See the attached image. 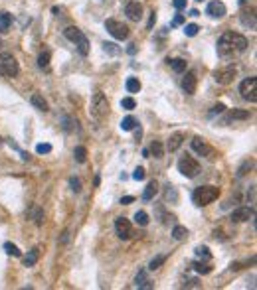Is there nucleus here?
Wrapping results in <instances>:
<instances>
[{
  "label": "nucleus",
  "instance_id": "26",
  "mask_svg": "<svg viewBox=\"0 0 257 290\" xmlns=\"http://www.w3.org/2000/svg\"><path fill=\"white\" fill-rule=\"evenodd\" d=\"M73 158H75L79 164H83V162L87 160V150H85L83 146H75V150H73Z\"/></svg>",
  "mask_w": 257,
  "mask_h": 290
},
{
  "label": "nucleus",
  "instance_id": "44",
  "mask_svg": "<svg viewBox=\"0 0 257 290\" xmlns=\"http://www.w3.org/2000/svg\"><path fill=\"white\" fill-rule=\"evenodd\" d=\"M172 6L176 10H182V8H186V0H172Z\"/></svg>",
  "mask_w": 257,
  "mask_h": 290
},
{
  "label": "nucleus",
  "instance_id": "40",
  "mask_svg": "<svg viewBox=\"0 0 257 290\" xmlns=\"http://www.w3.org/2000/svg\"><path fill=\"white\" fill-rule=\"evenodd\" d=\"M70 186H71V190H73L75 194H77V192H81V182H79L77 178H71L70 180Z\"/></svg>",
  "mask_w": 257,
  "mask_h": 290
},
{
  "label": "nucleus",
  "instance_id": "22",
  "mask_svg": "<svg viewBox=\"0 0 257 290\" xmlns=\"http://www.w3.org/2000/svg\"><path fill=\"white\" fill-rule=\"evenodd\" d=\"M241 24L253 30V28H255V12H253V10H251V12H243V14H241Z\"/></svg>",
  "mask_w": 257,
  "mask_h": 290
},
{
  "label": "nucleus",
  "instance_id": "33",
  "mask_svg": "<svg viewBox=\"0 0 257 290\" xmlns=\"http://www.w3.org/2000/svg\"><path fill=\"white\" fill-rule=\"evenodd\" d=\"M196 255H198L200 259H206V261H210L212 259V253L208 247H198V249H196Z\"/></svg>",
  "mask_w": 257,
  "mask_h": 290
},
{
  "label": "nucleus",
  "instance_id": "19",
  "mask_svg": "<svg viewBox=\"0 0 257 290\" xmlns=\"http://www.w3.org/2000/svg\"><path fill=\"white\" fill-rule=\"evenodd\" d=\"M38 259H40V249H32V251L24 257V265H26V267H34V265L38 263Z\"/></svg>",
  "mask_w": 257,
  "mask_h": 290
},
{
  "label": "nucleus",
  "instance_id": "12",
  "mask_svg": "<svg viewBox=\"0 0 257 290\" xmlns=\"http://www.w3.org/2000/svg\"><path fill=\"white\" fill-rule=\"evenodd\" d=\"M125 14H127L129 20L139 22L140 18H142V6H140L139 2H127L125 4Z\"/></svg>",
  "mask_w": 257,
  "mask_h": 290
},
{
  "label": "nucleus",
  "instance_id": "46",
  "mask_svg": "<svg viewBox=\"0 0 257 290\" xmlns=\"http://www.w3.org/2000/svg\"><path fill=\"white\" fill-rule=\"evenodd\" d=\"M133 201H135L133 196H125V198H121V203H123V205H129V203H133Z\"/></svg>",
  "mask_w": 257,
  "mask_h": 290
},
{
  "label": "nucleus",
  "instance_id": "17",
  "mask_svg": "<svg viewBox=\"0 0 257 290\" xmlns=\"http://www.w3.org/2000/svg\"><path fill=\"white\" fill-rule=\"evenodd\" d=\"M157 194H159V184H157V182H148L146 188H144V192H142V200L144 201L155 200Z\"/></svg>",
  "mask_w": 257,
  "mask_h": 290
},
{
  "label": "nucleus",
  "instance_id": "43",
  "mask_svg": "<svg viewBox=\"0 0 257 290\" xmlns=\"http://www.w3.org/2000/svg\"><path fill=\"white\" fill-rule=\"evenodd\" d=\"M133 178L137 180V182H140V180H144V168H137V170L133 172Z\"/></svg>",
  "mask_w": 257,
  "mask_h": 290
},
{
  "label": "nucleus",
  "instance_id": "6",
  "mask_svg": "<svg viewBox=\"0 0 257 290\" xmlns=\"http://www.w3.org/2000/svg\"><path fill=\"white\" fill-rule=\"evenodd\" d=\"M178 172L186 178H196L198 172H200V164H198V160H194L192 156L186 154L184 158L178 160Z\"/></svg>",
  "mask_w": 257,
  "mask_h": 290
},
{
  "label": "nucleus",
  "instance_id": "45",
  "mask_svg": "<svg viewBox=\"0 0 257 290\" xmlns=\"http://www.w3.org/2000/svg\"><path fill=\"white\" fill-rule=\"evenodd\" d=\"M182 24H184V16H182V14H176L174 20H172V26H182Z\"/></svg>",
  "mask_w": 257,
  "mask_h": 290
},
{
  "label": "nucleus",
  "instance_id": "49",
  "mask_svg": "<svg viewBox=\"0 0 257 290\" xmlns=\"http://www.w3.org/2000/svg\"><path fill=\"white\" fill-rule=\"evenodd\" d=\"M247 2H249V0H239V4H247Z\"/></svg>",
  "mask_w": 257,
  "mask_h": 290
},
{
  "label": "nucleus",
  "instance_id": "1",
  "mask_svg": "<svg viewBox=\"0 0 257 290\" xmlns=\"http://www.w3.org/2000/svg\"><path fill=\"white\" fill-rule=\"evenodd\" d=\"M247 38L237 32H226L218 40V55L220 57H234L247 49Z\"/></svg>",
  "mask_w": 257,
  "mask_h": 290
},
{
  "label": "nucleus",
  "instance_id": "15",
  "mask_svg": "<svg viewBox=\"0 0 257 290\" xmlns=\"http://www.w3.org/2000/svg\"><path fill=\"white\" fill-rule=\"evenodd\" d=\"M196 85H198L196 73H194V71H188L186 77L182 79V89L186 91L188 95H194V93H196Z\"/></svg>",
  "mask_w": 257,
  "mask_h": 290
},
{
  "label": "nucleus",
  "instance_id": "11",
  "mask_svg": "<svg viewBox=\"0 0 257 290\" xmlns=\"http://www.w3.org/2000/svg\"><path fill=\"white\" fill-rule=\"evenodd\" d=\"M206 14L210 16V18H224L226 14H228V8H226V4L224 2H220V0H214L208 4V8H206Z\"/></svg>",
  "mask_w": 257,
  "mask_h": 290
},
{
  "label": "nucleus",
  "instance_id": "51",
  "mask_svg": "<svg viewBox=\"0 0 257 290\" xmlns=\"http://www.w3.org/2000/svg\"><path fill=\"white\" fill-rule=\"evenodd\" d=\"M0 44H2V42H0Z\"/></svg>",
  "mask_w": 257,
  "mask_h": 290
},
{
  "label": "nucleus",
  "instance_id": "21",
  "mask_svg": "<svg viewBox=\"0 0 257 290\" xmlns=\"http://www.w3.org/2000/svg\"><path fill=\"white\" fill-rule=\"evenodd\" d=\"M10 24H12V16H10L8 12H0V34L8 32Z\"/></svg>",
  "mask_w": 257,
  "mask_h": 290
},
{
  "label": "nucleus",
  "instance_id": "38",
  "mask_svg": "<svg viewBox=\"0 0 257 290\" xmlns=\"http://www.w3.org/2000/svg\"><path fill=\"white\" fill-rule=\"evenodd\" d=\"M251 168V162H243L241 164V168H239V172H237V178H243L245 174H247V170Z\"/></svg>",
  "mask_w": 257,
  "mask_h": 290
},
{
  "label": "nucleus",
  "instance_id": "35",
  "mask_svg": "<svg viewBox=\"0 0 257 290\" xmlns=\"http://www.w3.org/2000/svg\"><path fill=\"white\" fill-rule=\"evenodd\" d=\"M121 107L127 109V111H133V109H135V99H133V97H125V99L121 101Z\"/></svg>",
  "mask_w": 257,
  "mask_h": 290
},
{
  "label": "nucleus",
  "instance_id": "5",
  "mask_svg": "<svg viewBox=\"0 0 257 290\" xmlns=\"http://www.w3.org/2000/svg\"><path fill=\"white\" fill-rule=\"evenodd\" d=\"M0 73L6 77H16L20 73V66L12 53H2L0 55Z\"/></svg>",
  "mask_w": 257,
  "mask_h": 290
},
{
  "label": "nucleus",
  "instance_id": "29",
  "mask_svg": "<svg viewBox=\"0 0 257 290\" xmlns=\"http://www.w3.org/2000/svg\"><path fill=\"white\" fill-rule=\"evenodd\" d=\"M150 152H152V156H155V158H163V156H164L163 144H161L159 140H155V142L150 144Z\"/></svg>",
  "mask_w": 257,
  "mask_h": 290
},
{
  "label": "nucleus",
  "instance_id": "32",
  "mask_svg": "<svg viewBox=\"0 0 257 290\" xmlns=\"http://www.w3.org/2000/svg\"><path fill=\"white\" fill-rule=\"evenodd\" d=\"M49 51H42L40 55H38V66L42 67V69H47V66H49Z\"/></svg>",
  "mask_w": 257,
  "mask_h": 290
},
{
  "label": "nucleus",
  "instance_id": "41",
  "mask_svg": "<svg viewBox=\"0 0 257 290\" xmlns=\"http://www.w3.org/2000/svg\"><path fill=\"white\" fill-rule=\"evenodd\" d=\"M103 47H105V51H109L111 55H117L119 53V47H115V44H109V42H107V44H103Z\"/></svg>",
  "mask_w": 257,
  "mask_h": 290
},
{
  "label": "nucleus",
  "instance_id": "8",
  "mask_svg": "<svg viewBox=\"0 0 257 290\" xmlns=\"http://www.w3.org/2000/svg\"><path fill=\"white\" fill-rule=\"evenodd\" d=\"M239 93L245 101L249 103H255L257 101V79L255 77H249V79H243L239 83Z\"/></svg>",
  "mask_w": 257,
  "mask_h": 290
},
{
  "label": "nucleus",
  "instance_id": "14",
  "mask_svg": "<svg viewBox=\"0 0 257 290\" xmlns=\"http://www.w3.org/2000/svg\"><path fill=\"white\" fill-rule=\"evenodd\" d=\"M192 150H194V152H198L200 156H208V158H210L212 154H214L212 146H208V144H206V142H204L202 138H198V136H196V138L192 140Z\"/></svg>",
  "mask_w": 257,
  "mask_h": 290
},
{
  "label": "nucleus",
  "instance_id": "9",
  "mask_svg": "<svg viewBox=\"0 0 257 290\" xmlns=\"http://www.w3.org/2000/svg\"><path fill=\"white\" fill-rule=\"evenodd\" d=\"M235 73H237L235 66H228V67H224V69H218V71L214 73V79H216V83H220V85H230V83L234 81Z\"/></svg>",
  "mask_w": 257,
  "mask_h": 290
},
{
  "label": "nucleus",
  "instance_id": "16",
  "mask_svg": "<svg viewBox=\"0 0 257 290\" xmlns=\"http://www.w3.org/2000/svg\"><path fill=\"white\" fill-rule=\"evenodd\" d=\"M182 142H184V134L176 133V134H172V136L168 138V144H166V148H168L170 152H176V150L182 146Z\"/></svg>",
  "mask_w": 257,
  "mask_h": 290
},
{
  "label": "nucleus",
  "instance_id": "13",
  "mask_svg": "<svg viewBox=\"0 0 257 290\" xmlns=\"http://www.w3.org/2000/svg\"><path fill=\"white\" fill-rule=\"evenodd\" d=\"M253 207H239L232 213V221L234 223H243V221H249L253 217Z\"/></svg>",
  "mask_w": 257,
  "mask_h": 290
},
{
  "label": "nucleus",
  "instance_id": "3",
  "mask_svg": "<svg viewBox=\"0 0 257 290\" xmlns=\"http://www.w3.org/2000/svg\"><path fill=\"white\" fill-rule=\"evenodd\" d=\"M64 36H66L70 42H73V44L77 45V51H79L81 55H87V53H89V42H87L85 34H83L79 28H75V26H70V28H66Z\"/></svg>",
  "mask_w": 257,
  "mask_h": 290
},
{
  "label": "nucleus",
  "instance_id": "37",
  "mask_svg": "<svg viewBox=\"0 0 257 290\" xmlns=\"http://www.w3.org/2000/svg\"><path fill=\"white\" fill-rule=\"evenodd\" d=\"M166 188H168V190H166V200H170V198H172V203H176V201H178V196H176V190H174V188H172L170 184H168Z\"/></svg>",
  "mask_w": 257,
  "mask_h": 290
},
{
  "label": "nucleus",
  "instance_id": "34",
  "mask_svg": "<svg viewBox=\"0 0 257 290\" xmlns=\"http://www.w3.org/2000/svg\"><path fill=\"white\" fill-rule=\"evenodd\" d=\"M198 30H200V28H198L196 24H186V26H184V34H186L188 38H194V36L198 34Z\"/></svg>",
  "mask_w": 257,
  "mask_h": 290
},
{
  "label": "nucleus",
  "instance_id": "36",
  "mask_svg": "<svg viewBox=\"0 0 257 290\" xmlns=\"http://www.w3.org/2000/svg\"><path fill=\"white\" fill-rule=\"evenodd\" d=\"M4 249H6V253H8V255L20 257V249H18L16 245H12V243H4Z\"/></svg>",
  "mask_w": 257,
  "mask_h": 290
},
{
  "label": "nucleus",
  "instance_id": "18",
  "mask_svg": "<svg viewBox=\"0 0 257 290\" xmlns=\"http://www.w3.org/2000/svg\"><path fill=\"white\" fill-rule=\"evenodd\" d=\"M135 284H137V288H144V290L152 288V284H150V280L146 278V272H144V270H140L139 274H137V278H135Z\"/></svg>",
  "mask_w": 257,
  "mask_h": 290
},
{
  "label": "nucleus",
  "instance_id": "23",
  "mask_svg": "<svg viewBox=\"0 0 257 290\" xmlns=\"http://www.w3.org/2000/svg\"><path fill=\"white\" fill-rule=\"evenodd\" d=\"M172 237H174L176 241H182V239H186V237H188V229H186V227H182V225H176V227L172 229Z\"/></svg>",
  "mask_w": 257,
  "mask_h": 290
},
{
  "label": "nucleus",
  "instance_id": "31",
  "mask_svg": "<svg viewBox=\"0 0 257 290\" xmlns=\"http://www.w3.org/2000/svg\"><path fill=\"white\" fill-rule=\"evenodd\" d=\"M164 261H166V257H164V255H159V257H155V259L150 261L148 268H150V270H159V268L164 265Z\"/></svg>",
  "mask_w": 257,
  "mask_h": 290
},
{
  "label": "nucleus",
  "instance_id": "42",
  "mask_svg": "<svg viewBox=\"0 0 257 290\" xmlns=\"http://www.w3.org/2000/svg\"><path fill=\"white\" fill-rule=\"evenodd\" d=\"M194 268H196L198 272H202V274H208V272H210V267H208V265H200V263H194Z\"/></svg>",
  "mask_w": 257,
  "mask_h": 290
},
{
  "label": "nucleus",
  "instance_id": "50",
  "mask_svg": "<svg viewBox=\"0 0 257 290\" xmlns=\"http://www.w3.org/2000/svg\"><path fill=\"white\" fill-rule=\"evenodd\" d=\"M198 2H202V0H198Z\"/></svg>",
  "mask_w": 257,
  "mask_h": 290
},
{
  "label": "nucleus",
  "instance_id": "24",
  "mask_svg": "<svg viewBox=\"0 0 257 290\" xmlns=\"http://www.w3.org/2000/svg\"><path fill=\"white\" fill-rule=\"evenodd\" d=\"M168 64H170V67H172L176 73H184V71H186V60H180V57H178V60H170Z\"/></svg>",
  "mask_w": 257,
  "mask_h": 290
},
{
  "label": "nucleus",
  "instance_id": "48",
  "mask_svg": "<svg viewBox=\"0 0 257 290\" xmlns=\"http://www.w3.org/2000/svg\"><path fill=\"white\" fill-rule=\"evenodd\" d=\"M44 223V215H42V211L38 209V213H36V225H42Z\"/></svg>",
  "mask_w": 257,
  "mask_h": 290
},
{
  "label": "nucleus",
  "instance_id": "20",
  "mask_svg": "<svg viewBox=\"0 0 257 290\" xmlns=\"http://www.w3.org/2000/svg\"><path fill=\"white\" fill-rule=\"evenodd\" d=\"M30 101H32V105H34V107H36L38 111H44V112L47 111V103H46V99H44L42 95H38V93H34Z\"/></svg>",
  "mask_w": 257,
  "mask_h": 290
},
{
  "label": "nucleus",
  "instance_id": "25",
  "mask_svg": "<svg viewBox=\"0 0 257 290\" xmlns=\"http://www.w3.org/2000/svg\"><path fill=\"white\" fill-rule=\"evenodd\" d=\"M135 127H137L135 117H125V119L121 121V131H133Z\"/></svg>",
  "mask_w": 257,
  "mask_h": 290
},
{
  "label": "nucleus",
  "instance_id": "30",
  "mask_svg": "<svg viewBox=\"0 0 257 290\" xmlns=\"http://www.w3.org/2000/svg\"><path fill=\"white\" fill-rule=\"evenodd\" d=\"M135 223L140 225V227H146L148 225V213L146 211H137L135 213Z\"/></svg>",
  "mask_w": 257,
  "mask_h": 290
},
{
  "label": "nucleus",
  "instance_id": "4",
  "mask_svg": "<svg viewBox=\"0 0 257 290\" xmlns=\"http://www.w3.org/2000/svg\"><path fill=\"white\" fill-rule=\"evenodd\" d=\"M89 114L97 119V121H103L107 114H109V101H107V97L99 91V93H95L93 99H91V109H89Z\"/></svg>",
  "mask_w": 257,
  "mask_h": 290
},
{
  "label": "nucleus",
  "instance_id": "28",
  "mask_svg": "<svg viewBox=\"0 0 257 290\" xmlns=\"http://www.w3.org/2000/svg\"><path fill=\"white\" fill-rule=\"evenodd\" d=\"M232 121H245V119H249V111H239V109H234V111H230L228 114Z\"/></svg>",
  "mask_w": 257,
  "mask_h": 290
},
{
  "label": "nucleus",
  "instance_id": "27",
  "mask_svg": "<svg viewBox=\"0 0 257 290\" xmlns=\"http://www.w3.org/2000/svg\"><path fill=\"white\" fill-rule=\"evenodd\" d=\"M127 91L129 93H139L140 91V81L137 77H129L127 79Z\"/></svg>",
  "mask_w": 257,
  "mask_h": 290
},
{
  "label": "nucleus",
  "instance_id": "10",
  "mask_svg": "<svg viewBox=\"0 0 257 290\" xmlns=\"http://www.w3.org/2000/svg\"><path fill=\"white\" fill-rule=\"evenodd\" d=\"M115 231H117V237L123 239V241L131 239V235H133V227L129 223V219H125V217H117L115 219Z\"/></svg>",
  "mask_w": 257,
  "mask_h": 290
},
{
  "label": "nucleus",
  "instance_id": "7",
  "mask_svg": "<svg viewBox=\"0 0 257 290\" xmlns=\"http://www.w3.org/2000/svg\"><path fill=\"white\" fill-rule=\"evenodd\" d=\"M105 28H107V32H109L115 40H127V38H129V34H131L127 24L119 22V20H113V18L105 22Z\"/></svg>",
  "mask_w": 257,
  "mask_h": 290
},
{
  "label": "nucleus",
  "instance_id": "39",
  "mask_svg": "<svg viewBox=\"0 0 257 290\" xmlns=\"http://www.w3.org/2000/svg\"><path fill=\"white\" fill-rule=\"evenodd\" d=\"M36 152H38V154H47V152H52V144H38V146H36Z\"/></svg>",
  "mask_w": 257,
  "mask_h": 290
},
{
  "label": "nucleus",
  "instance_id": "47",
  "mask_svg": "<svg viewBox=\"0 0 257 290\" xmlns=\"http://www.w3.org/2000/svg\"><path fill=\"white\" fill-rule=\"evenodd\" d=\"M224 111H226V107H224V105L220 103V105H216V107H214V111H212V114H218V112H224Z\"/></svg>",
  "mask_w": 257,
  "mask_h": 290
},
{
  "label": "nucleus",
  "instance_id": "2",
  "mask_svg": "<svg viewBox=\"0 0 257 290\" xmlns=\"http://www.w3.org/2000/svg\"><path fill=\"white\" fill-rule=\"evenodd\" d=\"M218 198H220V188H216V186H200L192 192V203L198 207L210 205L212 201H216Z\"/></svg>",
  "mask_w": 257,
  "mask_h": 290
}]
</instances>
